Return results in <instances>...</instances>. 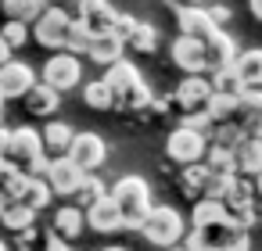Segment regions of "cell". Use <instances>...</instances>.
<instances>
[{"instance_id":"6da1fadb","label":"cell","mask_w":262,"mask_h":251,"mask_svg":"<svg viewBox=\"0 0 262 251\" xmlns=\"http://www.w3.org/2000/svg\"><path fill=\"white\" fill-rule=\"evenodd\" d=\"M104 86H108V94H112V101L119 104V108H126V111H144V108H151V90L144 86V79H140V72L129 65V61H112L108 65V72H104Z\"/></svg>"},{"instance_id":"7a4b0ae2","label":"cell","mask_w":262,"mask_h":251,"mask_svg":"<svg viewBox=\"0 0 262 251\" xmlns=\"http://www.w3.org/2000/svg\"><path fill=\"white\" fill-rule=\"evenodd\" d=\"M108 197H112V204H115V212H119L122 230H140L144 215L151 212V190H147V183H144L140 176H122V179L112 187Z\"/></svg>"},{"instance_id":"3957f363","label":"cell","mask_w":262,"mask_h":251,"mask_svg":"<svg viewBox=\"0 0 262 251\" xmlns=\"http://www.w3.org/2000/svg\"><path fill=\"white\" fill-rule=\"evenodd\" d=\"M140 233H144L151 244H158V247H176V244L183 240L187 230H183V215H180L176 208L158 204V208H151V212L144 215Z\"/></svg>"},{"instance_id":"277c9868","label":"cell","mask_w":262,"mask_h":251,"mask_svg":"<svg viewBox=\"0 0 262 251\" xmlns=\"http://www.w3.org/2000/svg\"><path fill=\"white\" fill-rule=\"evenodd\" d=\"M205 147H208L205 133L187 129V126L172 129V133H169V140H165V154H169L176 165H198V162L205 158Z\"/></svg>"},{"instance_id":"5b68a950","label":"cell","mask_w":262,"mask_h":251,"mask_svg":"<svg viewBox=\"0 0 262 251\" xmlns=\"http://www.w3.org/2000/svg\"><path fill=\"white\" fill-rule=\"evenodd\" d=\"M208 101H212V86H208V79H201V76H187V79L180 83V90L172 94V104L180 108V119L208 115Z\"/></svg>"},{"instance_id":"8992f818","label":"cell","mask_w":262,"mask_h":251,"mask_svg":"<svg viewBox=\"0 0 262 251\" xmlns=\"http://www.w3.org/2000/svg\"><path fill=\"white\" fill-rule=\"evenodd\" d=\"M65 158L83 172H97L104 165V158H108V147H104V140L97 133H76L69 151H65Z\"/></svg>"},{"instance_id":"52a82bcc","label":"cell","mask_w":262,"mask_h":251,"mask_svg":"<svg viewBox=\"0 0 262 251\" xmlns=\"http://www.w3.org/2000/svg\"><path fill=\"white\" fill-rule=\"evenodd\" d=\"M65 29H69V18H65V11L58 4L54 8H43L40 18L33 22V36L47 51H65Z\"/></svg>"},{"instance_id":"ba28073f","label":"cell","mask_w":262,"mask_h":251,"mask_svg":"<svg viewBox=\"0 0 262 251\" xmlns=\"http://www.w3.org/2000/svg\"><path fill=\"white\" fill-rule=\"evenodd\" d=\"M79 58L76 54H69V51H58L47 65H43V86H51L54 94H65V90H72L76 83H79Z\"/></svg>"},{"instance_id":"9c48e42d","label":"cell","mask_w":262,"mask_h":251,"mask_svg":"<svg viewBox=\"0 0 262 251\" xmlns=\"http://www.w3.org/2000/svg\"><path fill=\"white\" fill-rule=\"evenodd\" d=\"M198 233L205 237L208 251H248V244H251V240H248V230L233 226L230 219L212 222V226H201Z\"/></svg>"},{"instance_id":"30bf717a","label":"cell","mask_w":262,"mask_h":251,"mask_svg":"<svg viewBox=\"0 0 262 251\" xmlns=\"http://www.w3.org/2000/svg\"><path fill=\"white\" fill-rule=\"evenodd\" d=\"M43 154V140H40V133L36 129H11L8 133V151H4V158L22 172L33 158H40Z\"/></svg>"},{"instance_id":"8fae6325","label":"cell","mask_w":262,"mask_h":251,"mask_svg":"<svg viewBox=\"0 0 262 251\" xmlns=\"http://www.w3.org/2000/svg\"><path fill=\"white\" fill-rule=\"evenodd\" d=\"M83 169H76L65 154L61 158H54V162H47V172H43V183L51 187V194H58V197H72L76 194V187L83 183Z\"/></svg>"},{"instance_id":"7c38bea8","label":"cell","mask_w":262,"mask_h":251,"mask_svg":"<svg viewBox=\"0 0 262 251\" xmlns=\"http://www.w3.org/2000/svg\"><path fill=\"white\" fill-rule=\"evenodd\" d=\"M233 122H237L248 136H258V133H262V90H241V94H237Z\"/></svg>"},{"instance_id":"4fadbf2b","label":"cell","mask_w":262,"mask_h":251,"mask_svg":"<svg viewBox=\"0 0 262 251\" xmlns=\"http://www.w3.org/2000/svg\"><path fill=\"white\" fill-rule=\"evenodd\" d=\"M36 83V72L26 61H4L0 65V97H26V90Z\"/></svg>"},{"instance_id":"5bb4252c","label":"cell","mask_w":262,"mask_h":251,"mask_svg":"<svg viewBox=\"0 0 262 251\" xmlns=\"http://www.w3.org/2000/svg\"><path fill=\"white\" fill-rule=\"evenodd\" d=\"M172 61H176L187 76H201V72H205V51H201V43L190 40V36H183V33L172 40Z\"/></svg>"},{"instance_id":"9a60e30c","label":"cell","mask_w":262,"mask_h":251,"mask_svg":"<svg viewBox=\"0 0 262 251\" xmlns=\"http://www.w3.org/2000/svg\"><path fill=\"white\" fill-rule=\"evenodd\" d=\"M22 104H26V111H29L33 119H51V115L58 111V104H61V94H54V90L43 86V83H33V86L26 90Z\"/></svg>"},{"instance_id":"2e32d148","label":"cell","mask_w":262,"mask_h":251,"mask_svg":"<svg viewBox=\"0 0 262 251\" xmlns=\"http://www.w3.org/2000/svg\"><path fill=\"white\" fill-rule=\"evenodd\" d=\"M83 222H86L90 230H97V233H115V230H122L119 212H115V204H112L108 194H104L101 201H94L90 208H83Z\"/></svg>"},{"instance_id":"e0dca14e","label":"cell","mask_w":262,"mask_h":251,"mask_svg":"<svg viewBox=\"0 0 262 251\" xmlns=\"http://www.w3.org/2000/svg\"><path fill=\"white\" fill-rule=\"evenodd\" d=\"M233 172L237 176H255L262 172V136H244L233 147Z\"/></svg>"},{"instance_id":"ac0fdd59","label":"cell","mask_w":262,"mask_h":251,"mask_svg":"<svg viewBox=\"0 0 262 251\" xmlns=\"http://www.w3.org/2000/svg\"><path fill=\"white\" fill-rule=\"evenodd\" d=\"M122 47H126V43H122L115 33H94V36H90V47H86V58L108 69L112 61L122 58Z\"/></svg>"},{"instance_id":"d6986e66","label":"cell","mask_w":262,"mask_h":251,"mask_svg":"<svg viewBox=\"0 0 262 251\" xmlns=\"http://www.w3.org/2000/svg\"><path fill=\"white\" fill-rule=\"evenodd\" d=\"M233 72L244 90H262V51H244L233 58Z\"/></svg>"},{"instance_id":"ffe728a7","label":"cell","mask_w":262,"mask_h":251,"mask_svg":"<svg viewBox=\"0 0 262 251\" xmlns=\"http://www.w3.org/2000/svg\"><path fill=\"white\" fill-rule=\"evenodd\" d=\"M83 230H86V222H83V208H76V204H61V208L54 212V233H58L61 240H76Z\"/></svg>"},{"instance_id":"44dd1931","label":"cell","mask_w":262,"mask_h":251,"mask_svg":"<svg viewBox=\"0 0 262 251\" xmlns=\"http://www.w3.org/2000/svg\"><path fill=\"white\" fill-rule=\"evenodd\" d=\"M43 8H47V0H0V11H4V18L26 22V26H33V22L40 18Z\"/></svg>"},{"instance_id":"7402d4cb","label":"cell","mask_w":262,"mask_h":251,"mask_svg":"<svg viewBox=\"0 0 262 251\" xmlns=\"http://www.w3.org/2000/svg\"><path fill=\"white\" fill-rule=\"evenodd\" d=\"M122 43H126V47H133L137 54H151V51H155V43H158V36H155V29H151L147 22H137V18H133V22H129V29L122 33Z\"/></svg>"},{"instance_id":"603a6c76","label":"cell","mask_w":262,"mask_h":251,"mask_svg":"<svg viewBox=\"0 0 262 251\" xmlns=\"http://www.w3.org/2000/svg\"><path fill=\"white\" fill-rule=\"evenodd\" d=\"M251 197H255V187H251V179L233 172V176L226 179V187H223V197H219V201H223L226 208H237V204H251Z\"/></svg>"},{"instance_id":"cb8c5ba5","label":"cell","mask_w":262,"mask_h":251,"mask_svg":"<svg viewBox=\"0 0 262 251\" xmlns=\"http://www.w3.org/2000/svg\"><path fill=\"white\" fill-rule=\"evenodd\" d=\"M72 136H76V133H72L69 122H47L40 140H43V151H51V154H65L69 144H72Z\"/></svg>"},{"instance_id":"d4e9b609","label":"cell","mask_w":262,"mask_h":251,"mask_svg":"<svg viewBox=\"0 0 262 251\" xmlns=\"http://www.w3.org/2000/svg\"><path fill=\"white\" fill-rule=\"evenodd\" d=\"M115 22H119V11L108 4V0H101L97 8H90V11L83 15V26H86L90 33H112Z\"/></svg>"},{"instance_id":"484cf974","label":"cell","mask_w":262,"mask_h":251,"mask_svg":"<svg viewBox=\"0 0 262 251\" xmlns=\"http://www.w3.org/2000/svg\"><path fill=\"white\" fill-rule=\"evenodd\" d=\"M205 172L208 176H233V151L219 147V144H208L205 147Z\"/></svg>"},{"instance_id":"4316f807","label":"cell","mask_w":262,"mask_h":251,"mask_svg":"<svg viewBox=\"0 0 262 251\" xmlns=\"http://www.w3.org/2000/svg\"><path fill=\"white\" fill-rule=\"evenodd\" d=\"M54 194H51V187L43 183V179H36V176H29L26 179V187H22V194H18V201L26 204V208H33V212H40V208H47V201H51Z\"/></svg>"},{"instance_id":"83f0119b","label":"cell","mask_w":262,"mask_h":251,"mask_svg":"<svg viewBox=\"0 0 262 251\" xmlns=\"http://www.w3.org/2000/svg\"><path fill=\"white\" fill-rule=\"evenodd\" d=\"M0 222H4L8 230H15V233H22V230L36 226V212H33V208H26L22 201H11V204L4 208V215H0Z\"/></svg>"},{"instance_id":"f1b7e54d","label":"cell","mask_w":262,"mask_h":251,"mask_svg":"<svg viewBox=\"0 0 262 251\" xmlns=\"http://www.w3.org/2000/svg\"><path fill=\"white\" fill-rule=\"evenodd\" d=\"M226 219V204L223 201H212V197H201L194 204V230L201 226H212V222H223Z\"/></svg>"},{"instance_id":"f546056e","label":"cell","mask_w":262,"mask_h":251,"mask_svg":"<svg viewBox=\"0 0 262 251\" xmlns=\"http://www.w3.org/2000/svg\"><path fill=\"white\" fill-rule=\"evenodd\" d=\"M208 86H212V94H223V97H237L244 86H241V79H237V72H233V65H226V69H215L212 72V79H208Z\"/></svg>"},{"instance_id":"4dcf8cb0","label":"cell","mask_w":262,"mask_h":251,"mask_svg":"<svg viewBox=\"0 0 262 251\" xmlns=\"http://www.w3.org/2000/svg\"><path fill=\"white\" fill-rule=\"evenodd\" d=\"M205 179H208V172H205V165H201V162H198V165H183L180 183H183V194H187V197L201 201V197H205Z\"/></svg>"},{"instance_id":"1f68e13d","label":"cell","mask_w":262,"mask_h":251,"mask_svg":"<svg viewBox=\"0 0 262 251\" xmlns=\"http://www.w3.org/2000/svg\"><path fill=\"white\" fill-rule=\"evenodd\" d=\"M104 194H108V190H104V183H101L94 172H86V176H83V183L76 187V194H72V197L79 201L76 208H90V204H94V201H101Z\"/></svg>"},{"instance_id":"d6a6232c","label":"cell","mask_w":262,"mask_h":251,"mask_svg":"<svg viewBox=\"0 0 262 251\" xmlns=\"http://www.w3.org/2000/svg\"><path fill=\"white\" fill-rule=\"evenodd\" d=\"M90 36H94V33H90L83 22H69V29H65V51H69V54H86Z\"/></svg>"},{"instance_id":"836d02e7","label":"cell","mask_w":262,"mask_h":251,"mask_svg":"<svg viewBox=\"0 0 262 251\" xmlns=\"http://www.w3.org/2000/svg\"><path fill=\"white\" fill-rule=\"evenodd\" d=\"M83 101H86V108H94V111H108V108H115V101H112V94H108L104 79H97V83L83 86Z\"/></svg>"},{"instance_id":"e575fe53","label":"cell","mask_w":262,"mask_h":251,"mask_svg":"<svg viewBox=\"0 0 262 251\" xmlns=\"http://www.w3.org/2000/svg\"><path fill=\"white\" fill-rule=\"evenodd\" d=\"M0 40H4L11 51H15V47H26V43H29V26H26V22H11V18H4Z\"/></svg>"},{"instance_id":"d590c367","label":"cell","mask_w":262,"mask_h":251,"mask_svg":"<svg viewBox=\"0 0 262 251\" xmlns=\"http://www.w3.org/2000/svg\"><path fill=\"white\" fill-rule=\"evenodd\" d=\"M101 0H58V8L65 11V18L69 22H83V15L90 11V8H97Z\"/></svg>"},{"instance_id":"8d00e7d4","label":"cell","mask_w":262,"mask_h":251,"mask_svg":"<svg viewBox=\"0 0 262 251\" xmlns=\"http://www.w3.org/2000/svg\"><path fill=\"white\" fill-rule=\"evenodd\" d=\"M205 15H208V18H212V22H215V26H223V22H226V18H230V11H226V8H223V4H215V8H205Z\"/></svg>"},{"instance_id":"74e56055","label":"cell","mask_w":262,"mask_h":251,"mask_svg":"<svg viewBox=\"0 0 262 251\" xmlns=\"http://www.w3.org/2000/svg\"><path fill=\"white\" fill-rule=\"evenodd\" d=\"M11 172H18V169H15V165H11L8 158H0V187H4V179H8Z\"/></svg>"},{"instance_id":"f35d334b","label":"cell","mask_w":262,"mask_h":251,"mask_svg":"<svg viewBox=\"0 0 262 251\" xmlns=\"http://www.w3.org/2000/svg\"><path fill=\"white\" fill-rule=\"evenodd\" d=\"M8 133H11L8 126H0V158H4V151H8Z\"/></svg>"},{"instance_id":"ab89813d","label":"cell","mask_w":262,"mask_h":251,"mask_svg":"<svg viewBox=\"0 0 262 251\" xmlns=\"http://www.w3.org/2000/svg\"><path fill=\"white\" fill-rule=\"evenodd\" d=\"M251 4V15H255V22H262V0H248Z\"/></svg>"},{"instance_id":"60d3db41","label":"cell","mask_w":262,"mask_h":251,"mask_svg":"<svg viewBox=\"0 0 262 251\" xmlns=\"http://www.w3.org/2000/svg\"><path fill=\"white\" fill-rule=\"evenodd\" d=\"M4 61H11V47H8L4 40H0V65H4Z\"/></svg>"},{"instance_id":"b9f144b4","label":"cell","mask_w":262,"mask_h":251,"mask_svg":"<svg viewBox=\"0 0 262 251\" xmlns=\"http://www.w3.org/2000/svg\"><path fill=\"white\" fill-rule=\"evenodd\" d=\"M251 187H255V194H262V172H255V176H251Z\"/></svg>"},{"instance_id":"7bdbcfd3","label":"cell","mask_w":262,"mask_h":251,"mask_svg":"<svg viewBox=\"0 0 262 251\" xmlns=\"http://www.w3.org/2000/svg\"><path fill=\"white\" fill-rule=\"evenodd\" d=\"M8 204H11V197H8L4 190H0V215H4V208H8Z\"/></svg>"},{"instance_id":"ee69618b","label":"cell","mask_w":262,"mask_h":251,"mask_svg":"<svg viewBox=\"0 0 262 251\" xmlns=\"http://www.w3.org/2000/svg\"><path fill=\"white\" fill-rule=\"evenodd\" d=\"M183 4H187V8H201V0H183Z\"/></svg>"},{"instance_id":"f6af8a7d","label":"cell","mask_w":262,"mask_h":251,"mask_svg":"<svg viewBox=\"0 0 262 251\" xmlns=\"http://www.w3.org/2000/svg\"><path fill=\"white\" fill-rule=\"evenodd\" d=\"M104 251H126V247H104Z\"/></svg>"},{"instance_id":"bcb514c9","label":"cell","mask_w":262,"mask_h":251,"mask_svg":"<svg viewBox=\"0 0 262 251\" xmlns=\"http://www.w3.org/2000/svg\"><path fill=\"white\" fill-rule=\"evenodd\" d=\"M0 115H4V97H0Z\"/></svg>"},{"instance_id":"7dc6e473","label":"cell","mask_w":262,"mask_h":251,"mask_svg":"<svg viewBox=\"0 0 262 251\" xmlns=\"http://www.w3.org/2000/svg\"><path fill=\"white\" fill-rule=\"evenodd\" d=\"M0 251H8V244H4V240H0Z\"/></svg>"},{"instance_id":"c3c4849f","label":"cell","mask_w":262,"mask_h":251,"mask_svg":"<svg viewBox=\"0 0 262 251\" xmlns=\"http://www.w3.org/2000/svg\"><path fill=\"white\" fill-rule=\"evenodd\" d=\"M169 251H183V244H180V247H169Z\"/></svg>"},{"instance_id":"681fc988","label":"cell","mask_w":262,"mask_h":251,"mask_svg":"<svg viewBox=\"0 0 262 251\" xmlns=\"http://www.w3.org/2000/svg\"><path fill=\"white\" fill-rule=\"evenodd\" d=\"M258 136H262V133H258Z\"/></svg>"}]
</instances>
